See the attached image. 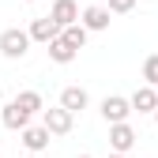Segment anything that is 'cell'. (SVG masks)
I'll list each match as a JSON object with an SVG mask.
<instances>
[{
    "label": "cell",
    "instance_id": "cell-1",
    "mask_svg": "<svg viewBox=\"0 0 158 158\" xmlns=\"http://www.w3.org/2000/svg\"><path fill=\"white\" fill-rule=\"evenodd\" d=\"M30 49V34L27 30H19V27H8L4 34H0V53L8 56V60H23Z\"/></svg>",
    "mask_w": 158,
    "mask_h": 158
},
{
    "label": "cell",
    "instance_id": "cell-2",
    "mask_svg": "<svg viewBox=\"0 0 158 158\" xmlns=\"http://www.w3.org/2000/svg\"><path fill=\"white\" fill-rule=\"evenodd\" d=\"M42 124L49 128V135H68V132H72V124H75V113H68L64 106L42 109Z\"/></svg>",
    "mask_w": 158,
    "mask_h": 158
},
{
    "label": "cell",
    "instance_id": "cell-3",
    "mask_svg": "<svg viewBox=\"0 0 158 158\" xmlns=\"http://www.w3.org/2000/svg\"><path fill=\"white\" fill-rule=\"evenodd\" d=\"M79 23H83L90 34H102V30H109L113 15H109V8H106V4H98V0H94L90 8H83V11H79Z\"/></svg>",
    "mask_w": 158,
    "mask_h": 158
},
{
    "label": "cell",
    "instance_id": "cell-4",
    "mask_svg": "<svg viewBox=\"0 0 158 158\" xmlns=\"http://www.w3.org/2000/svg\"><path fill=\"white\" fill-rule=\"evenodd\" d=\"M49 139H53V135H49L45 124H27L23 132H19V143H23L30 154H45L49 151Z\"/></svg>",
    "mask_w": 158,
    "mask_h": 158
},
{
    "label": "cell",
    "instance_id": "cell-5",
    "mask_svg": "<svg viewBox=\"0 0 158 158\" xmlns=\"http://www.w3.org/2000/svg\"><path fill=\"white\" fill-rule=\"evenodd\" d=\"M135 128L128 124V121H117V124H109V147L117 151V154H128L132 147H135Z\"/></svg>",
    "mask_w": 158,
    "mask_h": 158
},
{
    "label": "cell",
    "instance_id": "cell-6",
    "mask_svg": "<svg viewBox=\"0 0 158 158\" xmlns=\"http://www.w3.org/2000/svg\"><path fill=\"white\" fill-rule=\"evenodd\" d=\"M102 117H106L109 124H117V121H128V117H132L128 98H121V94H106V98H102Z\"/></svg>",
    "mask_w": 158,
    "mask_h": 158
},
{
    "label": "cell",
    "instance_id": "cell-7",
    "mask_svg": "<svg viewBox=\"0 0 158 158\" xmlns=\"http://www.w3.org/2000/svg\"><path fill=\"white\" fill-rule=\"evenodd\" d=\"M30 42H42V45H49L53 42V38L56 34H60V27H56V19L53 15H42V19H34V23H30Z\"/></svg>",
    "mask_w": 158,
    "mask_h": 158
},
{
    "label": "cell",
    "instance_id": "cell-8",
    "mask_svg": "<svg viewBox=\"0 0 158 158\" xmlns=\"http://www.w3.org/2000/svg\"><path fill=\"white\" fill-rule=\"evenodd\" d=\"M128 106H132V113H154V106H158V90H154L151 83L135 87V94L128 98Z\"/></svg>",
    "mask_w": 158,
    "mask_h": 158
},
{
    "label": "cell",
    "instance_id": "cell-9",
    "mask_svg": "<svg viewBox=\"0 0 158 158\" xmlns=\"http://www.w3.org/2000/svg\"><path fill=\"white\" fill-rule=\"evenodd\" d=\"M0 124L11 128V132H23V128L30 124V113H27V109H19V106H15V98H11V102L0 109Z\"/></svg>",
    "mask_w": 158,
    "mask_h": 158
},
{
    "label": "cell",
    "instance_id": "cell-10",
    "mask_svg": "<svg viewBox=\"0 0 158 158\" xmlns=\"http://www.w3.org/2000/svg\"><path fill=\"white\" fill-rule=\"evenodd\" d=\"M49 15L56 19V27H68V23H79V4H75V0H53Z\"/></svg>",
    "mask_w": 158,
    "mask_h": 158
},
{
    "label": "cell",
    "instance_id": "cell-11",
    "mask_svg": "<svg viewBox=\"0 0 158 158\" xmlns=\"http://www.w3.org/2000/svg\"><path fill=\"white\" fill-rule=\"evenodd\" d=\"M87 102H90V98H87L83 87H64V90H60V106H64L68 113H83Z\"/></svg>",
    "mask_w": 158,
    "mask_h": 158
},
{
    "label": "cell",
    "instance_id": "cell-12",
    "mask_svg": "<svg viewBox=\"0 0 158 158\" xmlns=\"http://www.w3.org/2000/svg\"><path fill=\"white\" fill-rule=\"evenodd\" d=\"M75 56H79V49H72L60 34H56L53 42H49V60H53V64H72Z\"/></svg>",
    "mask_w": 158,
    "mask_h": 158
},
{
    "label": "cell",
    "instance_id": "cell-13",
    "mask_svg": "<svg viewBox=\"0 0 158 158\" xmlns=\"http://www.w3.org/2000/svg\"><path fill=\"white\" fill-rule=\"evenodd\" d=\"M60 38H64L72 49H83V45H87V38H90V30H87L83 23H68V27H60Z\"/></svg>",
    "mask_w": 158,
    "mask_h": 158
},
{
    "label": "cell",
    "instance_id": "cell-14",
    "mask_svg": "<svg viewBox=\"0 0 158 158\" xmlns=\"http://www.w3.org/2000/svg\"><path fill=\"white\" fill-rule=\"evenodd\" d=\"M15 106H19V109H27L30 117L45 109V102H42V94H38V90H19V94H15Z\"/></svg>",
    "mask_w": 158,
    "mask_h": 158
},
{
    "label": "cell",
    "instance_id": "cell-15",
    "mask_svg": "<svg viewBox=\"0 0 158 158\" xmlns=\"http://www.w3.org/2000/svg\"><path fill=\"white\" fill-rule=\"evenodd\" d=\"M143 83H158V53H151L147 60H143Z\"/></svg>",
    "mask_w": 158,
    "mask_h": 158
},
{
    "label": "cell",
    "instance_id": "cell-16",
    "mask_svg": "<svg viewBox=\"0 0 158 158\" xmlns=\"http://www.w3.org/2000/svg\"><path fill=\"white\" fill-rule=\"evenodd\" d=\"M106 8H109V15H124L135 8V0H106Z\"/></svg>",
    "mask_w": 158,
    "mask_h": 158
},
{
    "label": "cell",
    "instance_id": "cell-17",
    "mask_svg": "<svg viewBox=\"0 0 158 158\" xmlns=\"http://www.w3.org/2000/svg\"><path fill=\"white\" fill-rule=\"evenodd\" d=\"M109 158H128V154H117V151H113V154H109Z\"/></svg>",
    "mask_w": 158,
    "mask_h": 158
},
{
    "label": "cell",
    "instance_id": "cell-18",
    "mask_svg": "<svg viewBox=\"0 0 158 158\" xmlns=\"http://www.w3.org/2000/svg\"><path fill=\"white\" fill-rule=\"evenodd\" d=\"M154 124H158V106H154Z\"/></svg>",
    "mask_w": 158,
    "mask_h": 158
},
{
    "label": "cell",
    "instance_id": "cell-19",
    "mask_svg": "<svg viewBox=\"0 0 158 158\" xmlns=\"http://www.w3.org/2000/svg\"><path fill=\"white\" fill-rule=\"evenodd\" d=\"M75 158H90V154H75Z\"/></svg>",
    "mask_w": 158,
    "mask_h": 158
},
{
    "label": "cell",
    "instance_id": "cell-20",
    "mask_svg": "<svg viewBox=\"0 0 158 158\" xmlns=\"http://www.w3.org/2000/svg\"><path fill=\"white\" fill-rule=\"evenodd\" d=\"M0 98H4V87H0Z\"/></svg>",
    "mask_w": 158,
    "mask_h": 158
},
{
    "label": "cell",
    "instance_id": "cell-21",
    "mask_svg": "<svg viewBox=\"0 0 158 158\" xmlns=\"http://www.w3.org/2000/svg\"><path fill=\"white\" fill-rule=\"evenodd\" d=\"M30 158H42V154H30Z\"/></svg>",
    "mask_w": 158,
    "mask_h": 158
},
{
    "label": "cell",
    "instance_id": "cell-22",
    "mask_svg": "<svg viewBox=\"0 0 158 158\" xmlns=\"http://www.w3.org/2000/svg\"><path fill=\"white\" fill-rule=\"evenodd\" d=\"M98 4H106V0H98Z\"/></svg>",
    "mask_w": 158,
    "mask_h": 158
},
{
    "label": "cell",
    "instance_id": "cell-23",
    "mask_svg": "<svg viewBox=\"0 0 158 158\" xmlns=\"http://www.w3.org/2000/svg\"><path fill=\"white\" fill-rule=\"evenodd\" d=\"M27 4H34V0H27Z\"/></svg>",
    "mask_w": 158,
    "mask_h": 158
},
{
    "label": "cell",
    "instance_id": "cell-24",
    "mask_svg": "<svg viewBox=\"0 0 158 158\" xmlns=\"http://www.w3.org/2000/svg\"><path fill=\"white\" fill-rule=\"evenodd\" d=\"M154 90H158V83H154Z\"/></svg>",
    "mask_w": 158,
    "mask_h": 158
}]
</instances>
